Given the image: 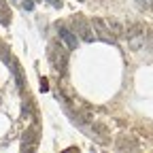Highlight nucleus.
<instances>
[{"mask_svg":"<svg viewBox=\"0 0 153 153\" xmlns=\"http://www.w3.org/2000/svg\"><path fill=\"white\" fill-rule=\"evenodd\" d=\"M49 62L57 74H64L68 66V47L64 43H51L49 45Z\"/></svg>","mask_w":153,"mask_h":153,"instance_id":"1","label":"nucleus"},{"mask_svg":"<svg viewBox=\"0 0 153 153\" xmlns=\"http://www.w3.org/2000/svg\"><path fill=\"white\" fill-rule=\"evenodd\" d=\"M147 34H149V32H147L140 24H128V28H126V36H128L130 47H132L134 51L145 49V45H147Z\"/></svg>","mask_w":153,"mask_h":153,"instance_id":"2","label":"nucleus"},{"mask_svg":"<svg viewBox=\"0 0 153 153\" xmlns=\"http://www.w3.org/2000/svg\"><path fill=\"white\" fill-rule=\"evenodd\" d=\"M91 28H94L96 36L102 38V41H106V43H113V41H115V36H113V32H111V28H108V22H104V19L94 17V19H91Z\"/></svg>","mask_w":153,"mask_h":153,"instance_id":"3","label":"nucleus"},{"mask_svg":"<svg viewBox=\"0 0 153 153\" xmlns=\"http://www.w3.org/2000/svg\"><path fill=\"white\" fill-rule=\"evenodd\" d=\"M72 28H74V32L79 34L83 41H94V28H89V24L85 22V19L81 17V15H76V17H72Z\"/></svg>","mask_w":153,"mask_h":153,"instance_id":"4","label":"nucleus"},{"mask_svg":"<svg viewBox=\"0 0 153 153\" xmlns=\"http://www.w3.org/2000/svg\"><path fill=\"white\" fill-rule=\"evenodd\" d=\"M36 143H38V128L32 126L26 136H24V143H22V151H34L36 149Z\"/></svg>","mask_w":153,"mask_h":153,"instance_id":"5","label":"nucleus"},{"mask_svg":"<svg viewBox=\"0 0 153 153\" xmlns=\"http://www.w3.org/2000/svg\"><path fill=\"white\" fill-rule=\"evenodd\" d=\"M57 34H60V41H62L68 49H74V47H76V38H74V34H72L70 30H66L62 24H57Z\"/></svg>","mask_w":153,"mask_h":153,"instance_id":"6","label":"nucleus"},{"mask_svg":"<svg viewBox=\"0 0 153 153\" xmlns=\"http://www.w3.org/2000/svg\"><path fill=\"white\" fill-rule=\"evenodd\" d=\"M115 149H117V151H136L138 143L134 140L132 136H119L117 143H115Z\"/></svg>","mask_w":153,"mask_h":153,"instance_id":"7","label":"nucleus"},{"mask_svg":"<svg viewBox=\"0 0 153 153\" xmlns=\"http://www.w3.org/2000/svg\"><path fill=\"white\" fill-rule=\"evenodd\" d=\"M89 132L94 134L91 138H98V143H102V145L108 143V130H106L102 123H94V126L89 128Z\"/></svg>","mask_w":153,"mask_h":153,"instance_id":"8","label":"nucleus"},{"mask_svg":"<svg viewBox=\"0 0 153 153\" xmlns=\"http://www.w3.org/2000/svg\"><path fill=\"white\" fill-rule=\"evenodd\" d=\"M0 22H2V26H9L11 24V11L7 7L4 0H0Z\"/></svg>","mask_w":153,"mask_h":153,"instance_id":"9","label":"nucleus"},{"mask_svg":"<svg viewBox=\"0 0 153 153\" xmlns=\"http://www.w3.org/2000/svg\"><path fill=\"white\" fill-rule=\"evenodd\" d=\"M108 28H111V32H113V36L115 38H119V36H126V30L117 24V22H113V19H108Z\"/></svg>","mask_w":153,"mask_h":153,"instance_id":"10","label":"nucleus"},{"mask_svg":"<svg viewBox=\"0 0 153 153\" xmlns=\"http://www.w3.org/2000/svg\"><path fill=\"white\" fill-rule=\"evenodd\" d=\"M136 4L143 11H153V0H136Z\"/></svg>","mask_w":153,"mask_h":153,"instance_id":"11","label":"nucleus"},{"mask_svg":"<svg viewBox=\"0 0 153 153\" xmlns=\"http://www.w3.org/2000/svg\"><path fill=\"white\" fill-rule=\"evenodd\" d=\"M45 2H49L53 9H60V7H62V2H60V0H45Z\"/></svg>","mask_w":153,"mask_h":153,"instance_id":"12","label":"nucleus"},{"mask_svg":"<svg viewBox=\"0 0 153 153\" xmlns=\"http://www.w3.org/2000/svg\"><path fill=\"white\" fill-rule=\"evenodd\" d=\"M24 9L32 11V9H34V2H32V0H24Z\"/></svg>","mask_w":153,"mask_h":153,"instance_id":"13","label":"nucleus"}]
</instances>
